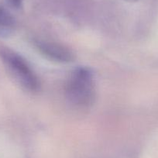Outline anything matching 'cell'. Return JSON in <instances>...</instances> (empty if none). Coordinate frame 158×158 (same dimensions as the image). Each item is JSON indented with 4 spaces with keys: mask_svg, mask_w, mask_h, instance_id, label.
<instances>
[{
    "mask_svg": "<svg viewBox=\"0 0 158 158\" xmlns=\"http://www.w3.org/2000/svg\"><path fill=\"white\" fill-rule=\"evenodd\" d=\"M67 99L76 107H90L95 99V87L92 70L80 67L71 72L64 89Z\"/></svg>",
    "mask_w": 158,
    "mask_h": 158,
    "instance_id": "1",
    "label": "cell"
},
{
    "mask_svg": "<svg viewBox=\"0 0 158 158\" xmlns=\"http://www.w3.org/2000/svg\"><path fill=\"white\" fill-rule=\"evenodd\" d=\"M0 58L16 81L32 92L40 89V82L25 59L13 50L0 47Z\"/></svg>",
    "mask_w": 158,
    "mask_h": 158,
    "instance_id": "2",
    "label": "cell"
},
{
    "mask_svg": "<svg viewBox=\"0 0 158 158\" xmlns=\"http://www.w3.org/2000/svg\"><path fill=\"white\" fill-rule=\"evenodd\" d=\"M36 47L43 55L54 61L69 63L74 60V53L59 44L40 41L36 44Z\"/></svg>",
    "mask_w": 158,
    "mask_h": 158,
    "instance_id": "3",
    "label": "cell"
},
{
    "mask_svg": "<svg viewBox=\"0 0 158 158\" xmlns=\"http://www.w3.org/2000/svg\"><path fill=\"white\" fill-rule=\"evenodd\" d=\"M15 27L13 16L5 9L0 7V35H8Z\"/></svg>",
    "mask_w": 158,
    "mask_h": 158,
    "instance_id": "4",
    "label": "cell"
},
{
    "mask_svg": "<svg viewBox=\"0 0 158 158\" xmlns=\"http://www.w3.org/2000/svg\"><path fill=\"white\" fill-rule=\"evenodd\" d=\"M7 2L13 8H19L22 4V0H7Z\"/></svg>",
    "mask_w": 158,
    "mask_h": 158,
    "instance_id": "5",
    "label": "cell"
},
{
    "mask_svg": "<svg viewBox=\"0 0 158 158\" xmlns=\"http://www.w3.org/2000/svg\"><path fill=\"white\" fill-rule=\"evenodd\" d=\"M126 1H128V2H135L136 0H126Z\"/></svg>",
    "mask_w": 158,
    "mask_h": 158,
    "instance_id": "6",
    "label": "cell"
}]
</instances>
